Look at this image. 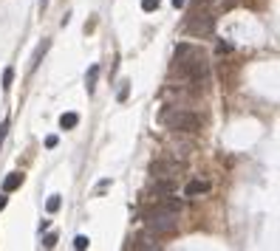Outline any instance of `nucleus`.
I'll return each mask as SVG.
<instances>
[{"mask_svg":"<svg viewBox=\"0 0 280 251\" xmlns=\"http://www.w3.org/2000/svg\"><path fill=\"white\" fill-rule=\"evenodd\" d=\"M173 71L178 74V77L190 79L193 85H201L204 79H207L210 65H207V57H204L201 48H195V45H190V43H181L178 48H175Z\"/></svg>","mask_w":280,"mask_h":251,"instance_id":"nucleus-1","label":"nucleus"},{"mask_svg":"<svg viewBox=\"0 0 280 251\" xmlns=\"http://www.w3.org/2000/svg\"><path fill=\"white\" fill-rule=\"evenodd\" d=\"M178 209H181L178 200H161V203H156L153 209H147V212H144V226H147V232L173 234L175 229H178Z\"/></svg>","mask_w":280,"mask_h":251,"instance_id":"nucleus-2","label":"nucleus"},{"mask_svg":"<svg viewBox=\"0 0 280 251\" xmlns=\"http://www.w3.org/2000/svg\"><path fill=\"white\" fill-rule=\"evenodd\" d=\"M158 121L167 130H184V133H195L201 127V119L190 110H181V107H164L158 113Z\"/></svg>","mask_w":280,"mask_h":251,"instance_id":"nucleus-3","label":"nucleus"},{"mask_svg":"<svg viewBox=\"0 0 280 251\" xmlns=\"http://www.w3.org/2000/svg\"><path fill=\"white\" fill-rule=\"evenodd\" d=\"M212 28H215V20L210 14H193V20L187 23V34L201 37V34H210Z\"/></svg>","mask_w":280,"mask_h":251,"instance_id":"nucleus-4","label":"nucleus"},{"mask_svg":"<svg viewBox=\"0 0 280 251\" xmlns=\"http://www.w3.org/2000/svg\"><path fill=\"white\" fill-rule=\"evenodd\" d=\"M204 192H210V183L207 181H190L184 186V195L187 198H195V195H204Z\"/></svg>","mask_w":280,"mask_h":251,"instance_id":"nucleus-5","label":"nucleus"},{"mask_svg":"<svg viewBox=\"0 0 280 251\" xmlns=\"http://www.w3.org/2000/svg\"><path fill=\"white\" fill-rule=\"evenodd\" d=\"M77 124H79L77 113H62V116H60V127H62V130H74Z\"/></svg>","mask_w":280,"mask_h":251,"instance_id":"nucleus-6","label":"nucleus"},{"mask_svg":"<svg viewBox=\"0 0 280 251\" xmlns=\"http://www.w3.org/2000/svg\"><path fill=\"white\" fill-rule=\"evenodd\" d=\"M20 183H23V175H20V172H11V175H6V181H3V192H11V189H17Z\"/></svg>","mask_w":280,"mask_h":251,"instance_id":"nucleus-7","label":"nucleus"},{"mask_svg":"<svg viewBox=\"0 0 280 251\" xmlns=\"http://www.w3.org/2000/svg\"><path fill=\"white\" fill-rule=\"evenodd\" d=\"M170 192H173V183H170V181L153 183V195H156V198H161V195H170Z\"/></svg>","mask_w":280,"mask_h":251,"instance_id":"nucleus-8","label":"nucleus"},{"mask_svg":"<svg viewBox=\"0 0 280 251\" xmlns=\"http://www.w3.org/2000/svg\"><path fill=\"white\" fill-rule=\"evenodd\" d=\"M48 45H51V43H48V40H43V45H40V48L34 51V57H31V71H34L37 65H40V60H43V54L48 51Z\"/></svg>","mask_w":280,"mask_h":251,"instance_id":"nucleus-9","label":"nucleus"},{"mask_svg":"<svg viewBox=\"0 0 280 251\" xmlns=\"http://www.w3.org/2000/svg\"><path fill=\"white\" fill-rule=\"evenodd\" d=\"M97 77H99V68L94 65V68L88 71V77H85V85H88V93L94 90V82H97Z\"/></svg>","mask_w":280,"mask_h":251,"instance_id":"nucleus-10","label":"nucleus"},{"mask_svg":"<svg viewBox=\"0 0 280 251\" xmlns=\"http://www.w3.org/2000/svg\"><path fill=\"white\" fill-rule=\"evenodd\" d=\"M62 206V200H60V195H51V198H48V203H45V209H48V212H57V209Z\"/></svg>","mask_w":280,"mask_h":251,"instance_id":"nucleus-11","label":"nucleus"},{"mask_svg":"<svg viewBox=\"0 0 280 251\" xmlns=\"http://www.w3.org/2000/svg\"><path fill=\"white\" fill-rule=\"evenodd\" d=\"M11 79H14V71L6 68V71H3V90H9V87H11Z\"/></svg>","mask_w":280,"mask_h":251,"instance_id":"nucleus-12","label":"nucleus"},{"mask_svg":"<svg viewBox=\"0 0 280 251\" xmlns=\"http://www.w3.org/2000/svg\"><path fill=\"white\" fill-rule=\"evenodd\" d=\"M54 246H57V234H45V237H43V249H54Z\"/></svg>","mask_w":280,"mask_h":251,"instance_id":"nucleus-13","label":"nucleus"},{"mask_svg":"<svg viewBox=\"0 0 280 251\" xmlns=\"http://www.w3.org/2000/svg\"><path fill=\"white\" fill-rule=\"evenodd\" d=\"M88 246H91V240H88V237H82V234H79L77 240H74V249H79V251L88 249Z\"/></svg>","mask_w":280,"mask_h":251,"instance_id":"nucleus-14","label":"nucleus"},{"mask_svg":"<svg viewBox=\"0 0 280 251\" xmlns=\"http://www.w3.org/2000/svg\"><path fill=\"white\" fill-rule=\"evenodd\" d=\"M141 9H144V11H156L158 9V0H141Z\"/></svg>","mask_w":280,"mask_h":251,"instance_id":"nucleus-15","label":"nucleus"},{"mask_svg":"<svg viewBox=\"0 0 280 251\" xmlns=\"http://www.w3.org/2000/svg\"><path fill=\"white\" fill-rule=\"evenodd\" d=\"M6 130H9V121H3V124H0V144H3V139H6Z\"/></svg>","mask_w":280,"mask_h":251,"instance_id":"nucleus-16","label":"nucleus"},{"mask_svg":"<svg viewBox=\"0 0 280 251\" xmlns=\"http://www.w3.org/2000/svg\"><path fill=\"white\" fill-rule=\"evenodd\" d=\"M45 147H48V150L57 147V136H48V139H45Z\"/></svg>","mask_w":280,"mask_h":251,"instance_id":"nucleus-17","label":"nucleus"},{"mask_svg":"<svg viewBox=\"0 0 280 251\" xmlns=\"http://www.w3.org/2000/svg\"><path fill=\"white\" fill-rule=\"evenodd\" d=\"M184 3H187V0H173V6H175V9H181Z\"/></svg>","mask_w":280,"mask_h":251,"instance_id":"nucleus-18","label":"nucleus"},{"mask_svg":"<svg viewBox=\"0 0 280 251\" xmlns=\"http://www.w3.org/2000/svg\"><path fill=\"white\" fill-rule=\"evenodd\" d=\"M0 209H6V195H0Z\"/></svg>","mask_w":280,"mask_h":251,"instance_id":"nucleus-19","label":"nucleus"}]
</instances>
